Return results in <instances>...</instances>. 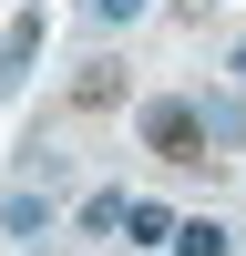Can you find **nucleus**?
Wrapping results in <instances>:
<instances>
[{"label":"nucleus","mask_w":246,"mask_h":256,"mask_svg":"<svg viewBox=\"0 0 246 256\" xmlns=\"http://www.w3.org/2000/svg\"><path fill=\"white\" fill-rule=\"evenodd\" d=\"M144 144H154V164H205L216 154L205 123H195V102H154V113H144Z\"/></svg>","instance_id":"obj_1"},{"label":"nucleus","mask_w":246,"mask_h":256,"mask_svg":"<svg viewBox=\"0 0 246 256\" xmlns=\"http://www.w3.org/2000/svg\"><path fill=\"white\" fill-rule=\"evenodd\" d=\"M41 41H52V20H41V0H31V10H20L10 31H0V102H10L20 82H31V62H41Z\"/></svg>","instance_id":"obj_2"},{"label":"nucleus","mask_w":246,"mask_h":256,"mask_svg":"<svg viewBox=\"0 0 246 256\" xmlns=\"http://www.w3.org/2000/svg\"><path fill=\"white\" fill-rule=\"evenodd\" d=\"M0 226H10L20 246H41V236H52V184L20 174V184H10V205H0Z\"/></svg>","instance_id":"obj_3"},{"label":"nucleus","mask_w":246,"mask_h":256,"mask_svg":"<svg viewBox=\"0 0 246 256\" xmlns=\"http://www.w3.org/2000/svg\"><path fill=\"white\" fill-rule=\"evenodd\" d=\"M123 246H174V216H164L154 195H123V226H113Z\"/></svg>","instance_id":"obj_4"},{"label":"nucleus","mask_w":246,"mask_h":256,"mask_svg":"<svg viewBox=\"0 0 246 256\" xmlns=\"http://www.w3.org/2000/svg\"><path fill=\"white\" fill-rule=\"evenodd\" d=\"M195 123H205V144H246V102H236V92H205Z\"/></svg>","instance_id":"obj_5"},{"label":"nucleus","mask_w":246,"mask_h":256,"mask_svg":"<svg viewBox=\"0 0 246 256\" xmlns=\"http://www.w3.org/2000/svg\"><path fill=\"white\" fill-rule=\"evenodd\" d=\"M113 92H123V62H82V72H72V102H82V113H102Z\"/></svg>","instance_id":"obj_6"},{"label":"nucleus","mask_w":246,"mask_h":256,"mask_svg":"<svg viewBox=\"0 0 246 256\" xmlns=\"http://www.w3.org/2000/svg\"><path fill=\"white\" fill-rule=\"evenodd\" d=\"M236 246V226H216V216H184L174 226V256H226Z\"/></svg>","instance_id":"obj_7"},{"label":"nucleus","mask_w":246,"mask_h":256,"mask_svg":"<svg viewBox=\"0 0 246 256\" xmlns=\"http://www.w3.org/2000/svg\"><path fill=\"white\" fill-rule=\"evenodd\" d=\"M123 226V184H92V195H82V236H113Z\"/></svg>","instance_id":"obj_8"},{"label":"nucleus","mask_w":246,"mask_h":256,"mask_svg":"<svg viewBox=\"0 0 246 256\" xmlns=\"http://www.w3.org/2000/svg\"><path fill=\"white\" fill-rule=\"evenodd\" d=\"M134 10H144V0H92V20H102V31H123Z\"/></svg>","instance_id":"obj_9"}]
</instances>
